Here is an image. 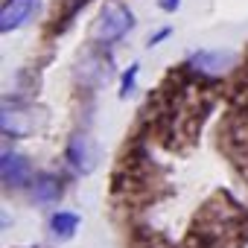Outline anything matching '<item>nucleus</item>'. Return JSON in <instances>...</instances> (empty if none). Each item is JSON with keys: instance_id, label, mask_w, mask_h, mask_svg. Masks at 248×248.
<instances>
[{"instance_id": "1", "label": "nucleus", "mask_w": 248, "mask_h": 248, "mask_svg": "<svg viewBox=\"0 0 248 248\" xmlns=\"http://www.w3.org/2000/svg\"><path fill=\"white\" fill-rule=\"evenodd\" d=\"M132 27H135V15L126 3H108L96 15V21L91 27V38L96 44H114L120 38H126L132 32Z\"/></svg>"}, {"instance_id": "2", "label": "nucleus", "mask_w": 248, "mask_h": 248, "mask_svg": "<svg viewBox=\"0 0 248 248\" xmlns=\"http://www.w3.org/2000/svg\"><path fill=\"white\" fill-rule=\"evenodd\" d=\"M236 64V56L228 53V50H202V53H193L187 67L199 76H207V79H216V76H225L231 67Z\"/></svg>"}, {"instance_id": "3", "label": "nucleus", "mask_w": 248, "mask_h": 248, "mask_svg": "<svg viewBox=\"0 0 248 248\" xmlns=\"http://www.w3.org/2000/svg\"><path fill=\"white\" fill-rule=\"evenodd\" d=\"M67 161L76 172H91L99 161V149L88 135H73L67 143Z\"/></svg>"}, {"instance_id": "4", "label": "nucleus", "mask_w": 248, "mask_h": 248, "mask_svg": "<svg viewBox=\"0 0 248 248\" xmlns=\"http://www.w3.org/2000/svg\"><path fill=\"white\" fill-rule=\"evenodd\" d=\"M35 108L30 105H6L3 108V132L12 138H24L30 132H35Z\"/></svg>"}, {"instance_id": "5", "label": "nucleus", "mask_w": 248, "mask_h": 248, "mask_svg": "<svg viewBox=\"0 0 248 248\" xmlns=\"http://www.w3.org/2000/svg\"><path fill=\"white\" fill-rule=\"evenodd\" d=\"M35 6H38V0H6L3 12H0V30H3L6 35L15 32L18 27H24L32 18Z\"/></svg>"}, {"instance_id": "6", "label": "nucleus", "mask_w": 248, "mask_h": 248, "mask_svg": "<svg viewBox=\"0 0 248 248\" xmlns=\"http://www.w3.org/2000/svg\"><path fill=\"white\" fill-rule=\"evenodd\" d=\"M30 181V164L18 152H3V184L6 187H24Z\"/></svg>"}, {"instance_id": "7", "label": "nucleus", "mask_w": 248, "mask_h": 248, "mask_svg": "<svg viewBox=\"0 0 248 248\" xmlns=\"http://www.w3.org/2000/svg\"><path fill=\"white\" fill-rule=\"evenodd\" d=\"M59 181L53 178V175H47V172H41V175H35L32 178V184H30V196L38 202V204H47V202H53V199H59Z\"/></svg>"}, {"instance_id": "8", "label": "nucleus", "mask_w": 248, "mask_h": 248, "mask_svg": "<svg viewBox=\"0 0 248 248\" xmlns=\"http://www.w3.org/2000/svg\"><path fill=\"white\" fill-rule=\"evenodd\" d=\"M76 228H79V216L76 213H56L53 219H50V231L56 233V236H62V239H67V236H73L76 233Z\"/></svg>"}, {"instance_id": "9", "label": "nucleus", "mask_w": 248, "mask_h": 248, "mask_svg": "<svg viewBox=\"0 0 248 248\" xmlns=\"http://www.w3.org/2000/svg\"><path fill=\"white\" fill-rule=\"evenodd\" d=\"M135 76H138V64H132V67H129V73L123 76V85H120V96L132 93V88H135Z\"/></svg>"}, {"instance_id": "10", "label": "nucleus", "mask_w": 248, "mask_h": 248, "mask_svg": "<svg viewBox=\"0 0 248 248\" xmlns=\"http://www.w3.org/2000/svg\"><path fill=\"white\" fill-rule=\"evenodd\" d=\"M175 6H178V0H161V9L164 12H172Z\"/></svg>"}]
</instances>
